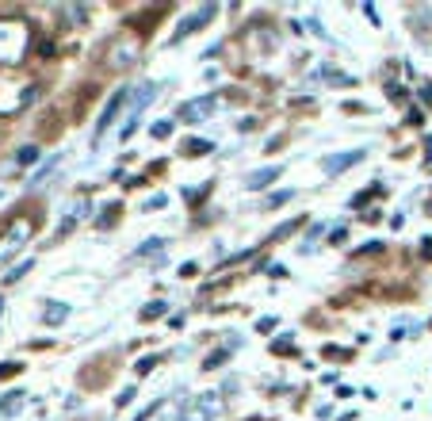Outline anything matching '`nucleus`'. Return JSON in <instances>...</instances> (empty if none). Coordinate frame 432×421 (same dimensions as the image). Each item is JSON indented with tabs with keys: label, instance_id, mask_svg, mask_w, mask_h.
<instances>
[{
	"label": "nucleus",
	"instance_id": "18",
	"mask_svg": "<svg viewBox=\"0 0 432 421\" xmlns=\"http://www.w3.org/2000/svg\"><path fill=\"white\" fill-rule=\"evenodd\" d=\"M161 245H165V241H161V238H150L142 249H138V253H150V249H161Z\"/></svg>",
	"mask_w": 432,
	"mask_h": 421
},
{
	"label": "nucleus",
	"instance_id": "10",
	"mask_svg": "<svg viewBox=\"0 0 432 421\" xmlns=\"http://www.w3.org/2000/svg\"><path fill=\"white\" fill-rule=\"evenodd\" d=\"M134 54H138V46L134 43H119L115 50H111V66H130V62H134Z\"/></svg>",
	"mask_w": 432,
	"mask_h": 421
},
{
	"label": "nucleus",
	"instance_id": "22",
	"mask_svg": "<svg viewBox=\"0 0 432 421\" xmlns=\"http://www.w3.org/2000/svg\"><path fill=\"white\" fill-rule=\"evenodd\" d=\"M0 199H4V188H0Z\"/></svg>",
	"mask_w": 432,
	"mask_h": 421
},
{
	"label": "nucleus",
	"instance_id": "2",
	"mask_svg": "<svg viewBox=\"0 0 432 421\" xmlns=\"http://www.w3.org/2000/svg\"><path fill=\"white\" fill-rule=\"evenodd\" d=\"M27 241H31V222H27V218H20V222L8 226V234L0 238V264L15 261V257L23 253V245H27Z\"/></svg>",
	"mask_w": 432,
	"mask_h": 421
},
{
	"label": "nucleus",
	"instance_id": "20",
	"mask_svg": "<svg viewBox=\"0 0 432 421\" xmlns=\"http://www.w3.org/2000/svg\"><path fill=\"white\" fill-rule=\"evenodd\" d=\"M429 157H432V138H429Z\"/></svg>",
	"mask_w": 432,
	"mask_h": 421
},
{
	"label": "nucleus",
	"instance_id": "4",
	"mask_svg": "<svg viewBox=\"0 0 432 421\" xmlns=\"http://www.w3.org/2000/svg\"><path fill=\"white\" fill-rule=\"evenodd\" d=\"M222 414V402H218V394H199V399L192 402V406L184 410L180 421H215Z\"/></svg>",
	"mask_w": 432,
	"mask_h": 421
},
{
	"label": "nucleus",
	"instance_id": "13",
	"mask_svg": "<svg viewBox=\"0 0 432 421\" xmlns=\"http://www.w3.org/2000/svg\"><path fill=\"white\" fill-rule=\"evenodd\" d=\"M15 161H20V165H35V161H38V145H23Z\"/></svg>",
	"mask_w": 432,
	"mask_h": 421
},
{
	"label": "nucleus",
	"instance_id": "8",
	"mask_svg": "<svg viewBox=\"0 0 432 421\" xmlns=\"http://www.w3.org/2000/svg\"><path fill=\"white\" fill-rule=\"evenodd\" d=\"M283 176V165H264V169H252V173L245 176V188L249 192H264L268 184H275Z\"/></svg>",
	"mask_w": 432,
	"mask_h": 421
},
{
	"label": "nucleus",
	"instance_id": "3",
	"mask_svg": "<svg viewBox=\"0 0 432 421\" xmlns=\"http://www.w3.org/2000/svg\"><path fill=\"white\" fill-rule=\"evenodd\" d=\"M138 96H130V123L123 127V138H130V134H134V127H138V115H142V108L150 100H157V85H153V80H145V85H138L134 88Z\"/></svg>",
	"mask_w": 432,
	"mask_h": 421
},
{
	"label": "nucleus",
	"instance_id": "1",
	"mask_svg": "<svg viewBox=\"0 0 432 421\" xmlns=\"http://www.w3.org/2000/svg\"><path fill=\"white\" fill-rule=\"evenodd\" d=\"M27 50V31L20 23H0V62L4 66H15Z\"/></svg>",
	"mask_w": 432,
	"mask_h": 421
},
{
	"label": "nucleus",
	"instance_id": "19",
	"mask_svg": "<svg viewBox=\"0 0 432 421\" xmlns=\"http://www.w3.org/2000/svg\"><path fill=\"white\" fill-rule=\"evenodd\" d=\"M12 371H20V364H0V376H12Z\"/></svg>",
	"mask_w": 432,
	"mask_h": 421
},
{
	"label": "nucleus",
	"instance_id": "5",
	"mask_svg": "<svg viewBox=\"0 0 432 421\" xmlns=\"http://www.w3.org/2000/svg\"><path fill=\"white\" fill-rule=\"evenodd\" d=\"M215 108H218V96L207 92V96H199V100L180 104V119H184V123H203V119H207Z\"/></svg>",
	"mask_w": 432,
	"mask_h": 421
},
{
	"label": "nucleus",
	"instance_id": "16",
	"mask_svg": "<svg viewBox=\"0 0 432 421\" xmlns=\"http://www.w3.org/2000/svg\"><path fill=\"white\" fill-rule=\"evenodd\" d=\"M161 314H165V303H153V306L142 311V318H161Z\"/></svg>",
	"mask_w": 432,
	"mask_h": 421
},
{
	"label": "nucleus",
	"instance_id": "21",
	"mask_svg": "<svg viewBox=\"0 0 432 421\" xmlns=\"http://www.w3.org/2000/svg\"><path fill=\"white\" fill-rule=\"evenodd\" d=\"M0 314H4V299H0Z\"/></svg>",
	"mask_w": 432,
	"mask_h": 421
},
{
	"label": "nucleus",
	"instance_id": "17",
	"mask_svg": "<svg viewBox=\"0 0 432 421\" xmlns=\"http://www.w3.org/2000/svg\"><path fill=\"white\" fill-rule=\"evenodd\" d=\"M291 196H295V192H275V196L272 199H268V204H272V207H280V204H287V199Z\"/></svg>",
	"mask_w": 432,
	"mask_h": 421
},
{
	"label": "nucleus",
	"instance_id": "6",
	"mask_svg": "<svg viewBox=\"0 0 432 421\" xmlns=\"http://www.w3.org/2000/svg\"><path fill=\"white\" fill-rule=\"evenodd\" d=\"M130 100V92H127V88H119V92L115 96H111V100L108 104H103V111H100V123H96V134H92V138L96 142H100L103 138V134H108L111 131V123H115V115H119V108H123V104Z\"/></svg>",
	"mask_w": 432,
	"mask_h": 421
},
{
	"label": "nucleus",
	"instance_id": "11",
	"mask_svg": "<svg viewBox=\"0 0 432 421\" xmlns=\"http://www.w3.org/2000/svg\"><path fill=\"white\" fill-rule=\"evenodd\" d=\"M65 318H69V306L65 303H46V314H43L46 326H62Z\"/></svg>",
	"mask_w": 432,
	"mask_h": 421
},
{
	"label": "nucleus",
	"instance_id": "14",
	"mask_svg": "<svg viewBox=\"0 0 432 421\" xmlns=\"http://www.w3.org/2000/svg\"><path fill=\"white\" fill-rule=\"evenodd\" d=\"M173 134V119H161L157 127H153V138H168Z\"/></svg>",
	"mask_w": 432,
	"mask_h": 421
},
{
	"label": "nucleus",
	"instance_id": "9",
	"mask_svg": "<svg viewBox=\"0 0 432 421\" xmlns=\"http://www.w3.org/2000/svg\"><path fill=\"white\" fill-rule=\"evenodd\" d=\"M210 15H215V4H203L199 12H192V15H187V20H180V27H176V38H173V43H180L184 35H192L195 27H203V23H207Z\"/></svg>",
	"mask_w": 432,
	"mask_h": 421
},
{
	"label": "nucleus",
	"instance_id": "12",
	"mask_svg": "<svg viewBox=\"0 0 432 421\" xmlns=\"http://www.w3.org/2000/svg\"><path fill=\"white\" fill-rule=\"evenodd\" d=\"M184 150H187V157H203V153H210L215 145H210V142H203V138H192V142L184 145Z\"/></svg>",
	"mask_w": 432,
	"mask_h": 421
},
{
	"label": "nucleus",
	"instance_id": "15",
	"mask_svg": "<svg viewBox=\"0 0 432 421\" xmlns=\"http://www.w3.org/2000/svg\"><path fill=\"white\" fill-rule=\"evenodd\" d=\"M27 269H31V261H20V264H15V269L8 272V276H4V283H15V280H20V276H23V272H27Z\"/></svg>",
	"mask_w": 432,
	"mask_h": 421
},
{
	"label": "nucleus",
	"instance_id": "7",
	"mask_svg": "<svg viewBox=\"0 0 432 421\" xmlns=\"http://www.w3.org/2000/svg\"><path fill=\"white\" fill-rule=\"evenodd\" d=\"M363 157H368V150H363V145H356V150H345V153H333V157H325L322 165H325V173H329V176H337V173H348L352 165H360Z\"/></svg>",
	"mask_w": 432,
	"mask_h": 421
}]
</instances>
